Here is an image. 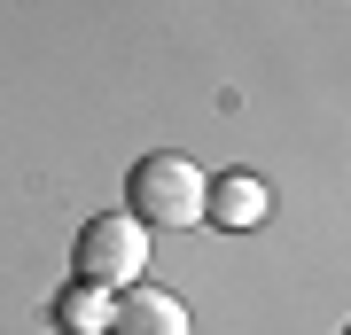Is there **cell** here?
<instances>
[{
  "instance_id": "7a4b0ae2",
  "label": "cell",
  "mask_w": 351,
  "mask_h": 335,
  "mask_svg": "<svg viewBox=\"0 0 351 335\" xmlns=\"http://www.w3.org/2000/svg\"><path fill=\"white\" fill-rule=\"evenodd\" d=\"M71 273L86 288H133L141 273H149V226H141L133 211H101L78 226V249H71Z\"/></svg>"
},
{
  "instance_id": "8992f818",
  "label": "cell",
  "mask_w": 351,
  "mask_h": 335,
  "mask_svg": "<svg viewBox=\"0 0 351 335\" xmlns=\"http://www.w3.org/2000/svg\"><path fill=\"white\" fill-rule=\"evenodd\" d=\"M343 335H351V327H343Z\"/></svg>"
},
{
  "instance_id": "3957f363",
  "label": "cell",
  "mask_w": 351,
  "mask_h": 335,
  "mask_svg": "<svg viewBox=\"0 0 351 335\" xmlns=\"http://www.w3.org/2000/svg\"><path fill=\"white\" fill-rule=\"evenodd\" d=\"M101 335H188V304L164 297V288H149V281H133V288H117Z\"/></svg>"
},
{
  "instance_id": "6da1fadb",
  "label": "cell",
  "mask_w": 351,
  "mask_h": 335,
  "mask_svg": "<svg viewBox=\"0 0 351 335\" xmlns=\"http://www.w3.org/2000/svg\"><path fill=\"white\" fill-rule=\"evenodd\" d=\"M203 203H211V179H203L188 156H172V149L141 156L133 172H125V211L141 226H195Z\"/></svg>"
},
{
  "instance_id": "5b68a950",
  "label": "cell",
  "mask_w": 351,
  "mask_h": 335,
  "mask_svg": "<svg viewBox=\"0 0 351 335\" xmlns=\"http://www.w3.org/2000/svg\"><path fill=\"white\" fill-rule=\"evenodd\" d=\"M55 327H63V335H101V327H110V297L86 288V281H71L63 297H55Z\"/></svg>"
},
{
  "instance_id": "277c9868",
  "label": "cell",
  "mask_w": 351,
  "mask_h": 335,
  "mask_svg": "<svg viewBox=\"0 0 351 335\" xmlns=\"http://www.w3.org/2000/svg\"><path fill=\"white\" fill-rule=\"evenodd\" d=\"M265 211H274V195H265V179H250V172H226V179H211V203H203V219L234 226V234H250Z\"/></svg>"
}]
</instances>
